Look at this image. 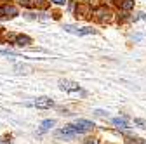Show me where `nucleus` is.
<instances>
[{
	"label": "nucleus",
	"instance_id": "obj_1",
	"mask_svg": "<svg viewBox=\"0 0 146 144\" xmlns=\"http://www.w3.org/2000/svg\"><path fill=\"white\" fill-rule=\"evenodd\" d=\"M71 127H73V130H75L77 134H84V132H89V130H92V127H94V123L92 122H89V120H77L75 123H71Z\"/></svg>",
	"mask_w": 146,
	"mask_h": 144
},
{
	"label": "nucleus",
	"instance_id": "obj_2",
	"mask_svg": "<svg viewBox=\"0 0 146 144\" xmlns=\"http://www.w3.org/2000/svg\"><path fill=\"white\" fill-rule=\"evenodd\" d=\"M16 16H17V9L14 5L5 4V5L0 7V17H2V19H12V17H16Z\"/></svg>",
	"mask_w": 146,
	"mask_h": 144
},
{
	"label": "nucleus",
	"instance_id": "obj_3",
	"mask_svg": "<svg viewBox=\"0 0 146 144\" xmlns=\"http://www.w3.org/2000/svg\"><path fill=\"white\" fill-rule=\"evenodd\" d=\"M54 135H56L58 139H75V137H77L78 134H77L75 130H73V127H71V125H66L64 129L58 130V132L54 134Z\"/></svg>",
	"mask_w": 146,
	"mask_h": 144
},
{
	"label": "nucleus",
	"instance_id": "obj_4",
	"mask_svg": "<svg viewBox=\"0 0 146 144\" xmlns=\"http://www.w3.org/2000/svg\"><path fill=\"white\" fill-rule=\"evenodd\" d=\"M59 89L61 90H68V92H77L80 90V85L75 82H70V80H59Z\"/></svg>",
	"mask_w": 146,
	"mask_h": 144
},
{
	"label": "nucleus",
	"instance_id": "obj_5",
	"mask_svg": "<svg viewBox=\"0 0 146 144\" xmlns=\"http://www.w3.org/2000/svg\"><path fill=\"white\" fill-rule=\"evenodd\" d=\"M35 106L36 108H40V110H47V108H52L54 106V101L47 96H42L38 99H35Z\"/></svg>",
	"mask_w": 146,
	"mask_h": 144
},
{
	"label": "nucleus",
	"instance_id": "obj_6",
	"mask_svg": "<svg viewBox=\"0 0 146 144\" xmlns=\"http://www.w3.org/2000/svg\"><path fill=\"white\" fill-rule=\"evenodd\" d=\"M94 14H96V16L99 17L101 21L108 19V16H111V12H110V11H108V9L104 7V5H103V7H99V9H96V12H94Z\"/></svg>",
	"mask_w": 146,
	"mask_h": 144
},
{
	"label": "nucleus",
	"instance_id": "obj_7",
	"mask_svg": "<svg viewBox=\"0 0 146 144\" xmlns=\"http://www.w3.org/2000/svg\"><path fill=\"white\" fill-rule=\"evenodd\" d=\"M14 44H16V45H19V47H23V45L31 44V38H30V37H26V35H17L16 40H14Z\"/></svg>",
	"mask_w": 146,
	"mask_h": 144
},
{
	"label": "nucleus",
	"instance_id": "obj_8",
	"mask_svg": "<svg viewBox=\"0 0 146 144\" xmlns=\"http://www.w3.org/2000/svg\"><path fill=\"white\" fill-rule=\"evenodd\" d=\"M54 125H56V122L54 120H45V122H42V125H40V130H38V134H44V132H47V130H50Z\"/></svg>",
	"mask_w": 146,
	"mask_h": 144
},
{
	"label": "nucleus",
	"instance_id": "obj_9",
	"mask_svg": "<svg viewBox=\"0 0 146 144\" xmlns=\"http://www.w3.org/2000/svg\"><path fill=\"white\" fill-rule=\"evenodd\" d=\"M113 122V125H115V127H118V129H127V127H129V122H127V118H113L111 120Z\"/></svg>",
	"mask_w": 146,
	"mask_h": 144
},
{
	"label": "nucleus",
	"instance_id": "obj_10",
	"mask_svg": "<svg viewBox=\"0 0 146 144\" xmlns=\"http://www.w3.org/2000/svg\"><path fill=\"white\" fill-rule=\"evenodd\" d=\"M118 5H120V9H123V11H131V9L134 7V2H132V0H120Z\"/></svg>",
	"mask_w": 146,
	"mask_h": 144
},
{
	"label": "nucleus",
	"instance_id": "obj_11",
	"mask_svg": "<svg viewBox=\"0 0 146 144\" xmlns=\"http://www.w3.org/2000/svg\"><path fill=\"white\" fill-rule=\"evenodd\" d=\"M94 33H96V30H94V28L87 26V28H82V30H78V33H77V35H94Z\"/></svg>",
	"mask_w": 146,
	"mask_h": 144
},
{
	"label": "nucleus",
	"instance_id": "obj_12",
	"mask_svg": "<svg viewBox=\"0 0 146 144\" xmlns=\"http://www.w3.org/2000/svg\"><path fill=\"white\" fill-rule=\"evenodd\" d=\"M134 123H136V125H139V127H143V129H146V122H144V120H141V118H136V120H134Z\"/></svg>",
	"mask_w": 146,
	"mask_h": 144
},
{
	"label": "nucleus",
	"instance_id": "obj_13",
	"mask_svg": "<svg viewBox=\"0 0 146 144\" xmlns=\"http://www.w3.org/2000/svg\"><path fill=\"white\" fill-rule=\"evenodd\" d=\"M64 30H66V31H70V33H78V30H77L75 26H70V24H66V26H64Z\"/></svg>",
	"mask_w": 146,
	"mask_h": 144
},
{
	"label": "nucleus",
	"instance_id": "obj_14",
	"mask_svg": "<svg viewBox=\"0 0 146 144\" xmlns=\"http://www.w3.org/2000/svg\"><path fill=\"white\" fill-rule=\"evenodd\" d=\"M94 113H96L98 116H108V113H106V111H103V110H96Z\"/></svg>",
	"mask_w": 146,
	"mask_h": 144
},
{
	"label": "nucleus",
	"instance_id": "obj_15",
	"mask_svg": "<svg viewBox=\"0 0 146 144\" xmlns=\"http://www.w3.org/2000/svg\"><path fill=\"white\" fill-rule=\"evenodd\" d=\"M50 2H54V4H58V5H63V4H64V0H50Z\"/></svg>",
	"mask_w": 146,
	"mask_h": 144
},
{
	"label": "nucleus",
	"instance_id": "obj_16",
	"mask_svg": "<svg viewBox=\"0 0 146 144\" xmlns=\"http://www.w3.org/2000/svg\"><path fill=\"white\" fill-rule=\"evenodd\" d=\"M85 144H98V142H96V139H87Z\"/></svg>",
	"mask_w": 146,
	"mask_h": 144
}]
</instances>
